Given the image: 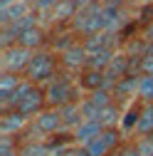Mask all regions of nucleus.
Instances as JSON below:
<instances>
[{"label":"nucleus","mask_w":153,"mask_h":156,"mask_svg":"<svg viewBox=\"0 0 153 156\" xmlns=\"http://www.w3.org/2000/svg\"><path fill=\"white\" fill-rule=\"evenodd\" d=\"M62 131H67V126H64V119H62L59 109L47 107V109H42L37 116H32L25 139H42V141H49V139H54V136L62 134Z\"/></svg>","instance_id":"obj_4"},{"label":"nucleus","mask_w":153,"mask_h":156,"mask_svg":"<svg viewBox=\"0 0 153 156\" xmlns=\"http://www.w3.org/2000/svg\"><path fill=\"white\" fill-rule=\"evenodd\" d=\"M104 129H106V126H104L99 119H84L79 126L72 131V139H74V144L87 146L89 141H94V139H97V136H99Z\"/></svg>","instance_id":"obj_12"},{"label":"nucleus","mask_w":153,"mask_h":156,"mask_svg":"<svg viewBox=\"0 0 153 156\" xmlns=\"http://www.w3.org/2000/svg\"><path fill=\"white\" fill-rule=\"evenodd\" d=\"M59 72H62V67H59V55H57L54 50L42 47V50L32 52V60H30V65H27V69H25L22 77H25L27 82H32V84L45 87V84L52 82Z\"/></svg>","instance_id":"obj_2"},{"label":"nucleus","mask_w":153,"mask_h":156,"mask_svg":"<svg viewBox=\"0 0 153 156\" xmlns=\"http://www.w3.org/2000/svg\"><path fill=\"white\" fill-rule=\"evenodd\" d=\"M0 156H20V139L17 136H0Z\"/></svg>","instance_id":"obj_18"},{"label":"nucleus","mask_w":153,"mask_h":156,"mask_svg":"<svg viewBox=\"0 0 153 156\" xmlns=\"http://www.w3.org/2000/svg\"><path fill=\"white\" fill-rule=\"evenodd\" d=\"M15 3H20V0H0V8H10V5H15Z\"/></svg>","instance_id":"obj_23"},{"label":"nucleus","mask_w":153,"mask_h":156,"mask_svg":"<svg viewBox=\"0 0 153 156\" xmlns=\"http://www.w3.org/2000/svg\"><path fill=\"white\" fill-rule=\"evenodd\" d=\"M79 8H82V5L76 3V0H57V5H54V10H52V15H49L52 25H57V27L72 25V20L76 17Z\"/></svg>","instance_id":"obj_11"},{"label":"nucleus","mask_w":153,"mask_h":156,"mask_svg":"<svg viewBox=\"0 0 153 156\" xmlns=\"http://www.w3.org/2000/svg\"><path fill=\"white\" fill-rule=\"evenodd\" d=\"M25 82L22 74H12V72H0V104L8 102L15 94V89Z\"/></svg>","instance_id":"obj_15"},{"label":"nucleus","mask_w":153,"mask_h":156,"mask_svg":"<svg viewBox=\"0 0 153 156\" xmlns=\"http://www.w3.org/2000/svg\"><path fill=\"white\" fill-rule=\"evenodd\" d=\"M87 60H89V52H87L82 40L74 42L72 47H67L64 52H59V67L67 74H79L87 67Z\"/></svg>","instance_id":"obj_8"},{"label":"nucleus","mask_w":153,"mask_h":156,"mask_svg":"<svg viewBox=\"0 0 153 156\" xmlns=\"http://www.w3.org/2000/svg\"><path fill=\"white\" fill-rule=\"evenodd\" d=\"M141 151V156H153V136H141V139H133Z\"/></svg>","instance_id":"obj_20"},{"label":"nucleus","mask_w":153,"mask_h":156,"mask_svg":"<svg viewBox=\"0 0 153 156\" xmlns=\"http://www.w3.org/2000/svg\"><path fill=\"white\" fill-rule=\"evenodd\" d=\"M136 99L138 102H153V74H141L138 77Z\"/></svg>","instance_id":"obj_17"},{"label":"nucleus","mask_w":153,"mask_h":156,"mask_svg":"<svg viewBox=\"0 0 153 156\" xmlns=\"http://www.w3.org/2000/svg\"><path fill=\"white\" fill-rule=\"evenodd\" d=\"M30 12H32V5L25 3V0H20V3H15L10 8H0V27L12 25V23H20L22 17H27Z\"/></svg>","instance_id":"obj_14"},{"label":"nucleus","mask_w":153,"mask_h":156,"mask_svg":"<svg viewBox=\"0 0 153 156\" xmlns=\"http://www.w3.org/2000/svg\"><path fill=\"white\" fill-rule=\"evenodd\" d=\"M25 3H30V5H35V3H37V0H25Z\"/></svg>","instance_id":"obj_24"},{"label":"nucleus","mask_w":153,"mask_h":156,"mask_svg":"<svg viewBox=\"0 0 153 156\" xmlns=\"http://www.w3.org/2000/svg\"><path fill=\"white\" fill-rule=\"evenodd\" d=\"M59 114H62V119H64L67 131H74L76 126L84 122V116H82V99H79V102H72V104L59 107Z\"/></svg>","instance_id":"obj_16"},{"label":"nucleus","mask_w":153,"mask_h":156,"mask_svg":"<svg viewBox=\"0 0 153 156\" xmlns=\"http://www.w3.org/2000/svg\"><path fill=\"white\" fill-rule=\"evenodd\" d=\"M5 109H17V112H22L25 116H37L42 109H47V97H45V87L40 84H32V82H22L20 87L15 89V94L10 97L8 102L0 104V112H5Z\"/></svg>","instance_id":"obj_1"},{"label":"nucleus","mask_w":153,"mask_h":156,"mask_svg":"<svg viewBox=\"0 0 153 156\" xmlns=\"http://www.w3.org/2000/svg\"><path fill=\"white\" fill-rule=\"evenodd\" d=\"M45 97H47V107L59 109V107H64V104L79 102L82 97H84V92L79 89L76 74L59 72L52 82H47V84H45Z\"/></svg>","instance_id":"obj_3"},{"label":"nucleus","mask_w":153,"mask_h":156,"mask_svg":"<svg viewBox=\"0 0 153 156\" xmlns=\"http://www.w3.org/2000/svg\"><path fill=\"white\" fill-rule=\"evenodd\" d=\"M111 156H141V151H138V146H136V141H133V139H126Z\"/></svg>","instance_id":"obj_19"},{"label":"nucleus","mask_w":153,"mask_h":156,"mask_svg":"<svg viewBox=\"0 0 153 156\" xmlns=\"http://www.w3.org/2000/svg\"><path fill=\"white\" fill-rule=\"evenodd\" d=\"M57 156H89L87 146H79V144H69L67 149H62Z\"/></svg>","instance_id":"obj_21"},{"label":"nucleus","mask_w":153,"mask_h":156,"mask_svg":"<svg viewBox=\"0 0 153 156\" xmlns=\"http://www.w3.org/2000/svg\"><path fill=\"white\" fill-rule=\"evenodd\" d=\"M47 42H49V35H47V30L40 25V20L32 23V25H27V27L20 32V40H17V45H22V47H27V50H32V52L42 50Z\"/></svg>","instance_id":"obj_10"},{"label":"nucleus","mask_w":153,"mask_h":156,"mask_svg":"<svg viewBox=\"0 0 153 156\" xmlns=\"http://www.w3.org/2000/svg\"><path fill=\"white\" fill-rule=\"evenodd\" d=\"M30 60H32V50H27L22 45H12L8 50H0V72L25 74Z\"/></svg>","instance_id":"obj_5"},{"label":"nucleus","mask_w":153,"mask_h":156,"mask_svg":"<svg viewBox=\"0 0 153 156\" xmlns=\"http://www.w3.org/2000/svg\"><path fill=\"white\" fill-rule=\"evenodd\" d=\"M143 37H148V40H153V23H151V25H148V27L143 30Z\"/></svg>","instance_id":"obj_22"},{"label":"nucleus","mask_w":153,"mask_h":156,"mask_svg":"<svg viewBox=\"0 0 153 156\" xmlns=\"http://www.w3.org/2000/svg\"><path fill=\"white\" fill-rule=\"evenodd\" d=\"M30 116H25L17 109H5L0 112V136H17V139H25V134L30 129Z\"/></svg>","instance_id":"obj_7"},{"label":"nucleus","mask_w":153,"mask_h":156,"mask_svg":"<svg viewBox=\"0 0 153 156\" xmlns=\"http://www.w3.org/2000/svg\"><path fill=\"white\" fill-rule=\"evenodd\" d=\"M141 136H153V102H141L138 122L133 126L131 139H141Z\"/></svg>","instance_id":"obj_13"},{"label":"nucleus","mask_w":153,"mask_h":156,"mask_svg":"<svg viewBox=\"0 0 153 156\" xmlns=\"http://www.w3.org/2000/svg\"><path fill=\"white\" fill-rule=\"evenodd\" d=\"M124 141H126V136L121 129H104L94 141L87 144V151H89V156H111Z\"/></svg>","instance_id":"obj_6"},{"label":"nucleus","mask_w":153,"mask_h":156,"mask_svg":"<svg viewBox=\"0 0 153 156\" xmlns=\"http://www.w3.org/2000/svg\"><path fill=\"white\" fill-rule=\"evenodd\" d=\"M76 82H79V89L84 94H91L97 89H111V82L104 69H91V67H84L79 74H76Z\"/></svg>","instance_id":"obj_9"}]
</instances>
